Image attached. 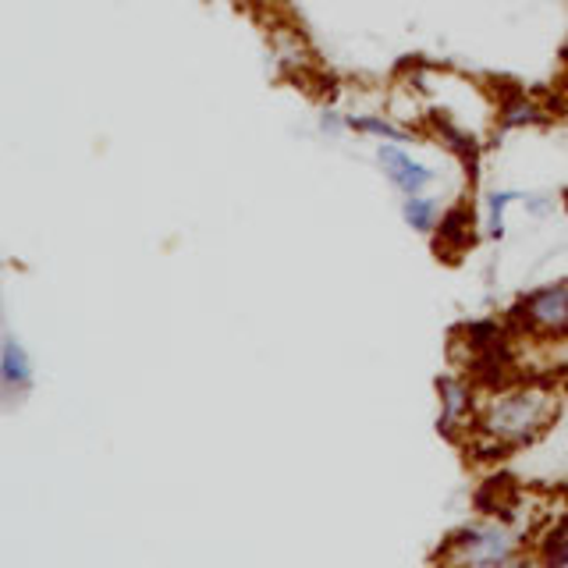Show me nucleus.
Instances as JSON below:
<instances>
[{
    "mask_svg": "<svg viewBox=\"0 0 568 568\" xmlns=\"http://www.w3.org/2000/svg\"><path fill=\"white\" fill-rule=\"evenodd\" d=\"M565 398L547 377H515L501 387L484 390L476 430L462 444L473 462H505L529 452L561 423Z\"/></svg>",
    "mask_w": 568,
    "mask_h": 568,
    "instance_id": "obj_1",
    "label": "nucleus"
},
{
    "mask_svg": "<svg viewBox=\"0 0 568 568\" xmlns=\"http://www.w3.org/2000/svg\"><path fill=\"white\" fill-rule=\"evenodd\" d=\"M529 555V532L497 515L455 526L434 550V568H511Z\"/></svg>",
    "mask_w": 568,
    "mask_h": 568,
    "instance_id": "obj_2",
    "label": "nucleus"
},
{
    "mask_svg": "<svg viewBox=\"0 0 568 568\" xmlns=\"http://www.w3.org/2000/svg\"><path fill=\"white\" fill-rule=\"evenodd\" d=\"M508 324L519 342H540V345L568 342V277L529 288L511 306Z\"/></svg>",
    "mask_w": 568,
    "mask_h": 568,
    "instance_id": "obj_3",
    "label": "nucleus"
},
{
    "mask_svg": "<svg viewBox=\"0 0 568 568\" xmlns=\"http://www.w3.org/2000/svg\"><path fill=\"white\" fill-rule=\"evenodd\" d=\"M479 402H484V387L466 369H452L437 381V430L458 448L476 430Z\"/></svg>",
    "mask_w": 568,
    "mask_h": 568,
    "instance_id": "obj_4",
    "label": "nucleus"
},
{
    "mask_svg": "<svg viewBox=\"0 0 568 568\" xmlns=\"http://www.w3.org/2000/svg\"><path fill=\"white\" fill-rule=\"evenodd\" d=\"M377 168L395 185L402 195H419L437 182V171L430 164H423L413 153H408L405 142H381L377 146Z\"/></svg>",
    "mask_w": 568,
    "mask_h": 568,
    "instance_id": "obj_5",
    "label": "nucleus"
},
{
    "mask_svg": "<svg viewBox=\"0 0 568 568\" xmlns=\"http://www.w3.org/2000/svg\"><path fill=\"white\" fill-rule=\"evenodd\" d=\"M266 47H271V58H274V64H277V71L284 79H306L310 71L316 68L310 40L288 22H277L271 29V40H266Z\"/></svg>",
    "mask_w": 568,
    "mask_h": 568,
    "instance_id": "obj_6",
    "label": "nucleus"
},
{
    "mask_svg": "<svg viewBox=\"0 0 568 568\" xmlns=\"http://www.w3.org/2000/svg\"><path fill=\"white\" fill-rule=\"evenodd\" d=\"M0 387H4L8 398L26 395L32 387V355L14 334H8L4 345H0Z\"/></svg>",
    "mask_w": 568,
    "mask_h": 568,
    "instance_id": "obj_7",
    "label": "nucleus"
},
{
    "mask_svg": "<svg viewBox=\"0 0 568 568\" xmlns=\"http://www.w3.org/2000/svg\"><path fill=\"white\" fill-rule=\"evenodd\" d=\"M532 558H537L544 568H565L568 565V511H558L555 519L537 529Z\"/></svg>",
    "mask_w": 568,
    "mask_h": 568,
    "instance_id": "obj_8",
    "label": "nucleus"
},
{
    "mask_svg": "<svg viewBox=\"0 0 568 568\" xmlns=\"http://www.w3.org/2000/svg\"><path fill=\"white\" fill-rule=\"evenodd\" d=\"M511 203H526V192H519V189H490L484 195V217H479L484 239H490V242H501L505 239Z\"/></svg>",
    "mask_w": 568,
    "mask_h": 568,
    "instance_id": "obj_9",
    "label": "nucleus"
},
{
    "mask_svg": "<svg viewBox=\"0 0 568 568\" xmlns=\"http://www.w3.org/2000/svg\"><path fill=\"white\" fill-rule=\"evenodd\" d=\"M402 217L405 224L416 231V235H437V227L444 221V206L437 203V195L430 192H419V195H405L402 203Z\"/></svg>",
    "mask_w": 568,
    "mask_h": 568,
    "instance_id": "obj_10",
    "label": "nucleus"
},
{
    "mask_svg": "<svg viewBox=\"0 0 568 568\" xmlns=\"http://www.w3.org/2000/svg\"><path fill=\"white\" fill-rule=\"evenodd\" d=\"M345 124L352 132L359 135H369V139H381V142H405V146H413V142H419V135L408 129V124H395L387 121L381 114H345Z\"/></svg>",
    "mask_w": 568,
    "mask_h": 568,
    "instance_id": "obj_11",
    "label": "nucleus"
},
{
    "mask_svg": "<svg viewBox=\"0 0 568 568\" xmlns=\"http://www.w3.org/2000/svg\"><path fill=\"white\" fill-rule=\"evenodd\" d=\"M473 235H476V227H473L469 210L452 206V210H444V221H440V227H437L434 242H437L440 248H455V253H462V248H469Z\"/></svg>",
    "mask_w": 568,
    "mask_h": 568,
    "instance_id": "obj_12",
    "label": "nucleus"
},
{
    "mask_svg": "<svg viewBox=\"0 0 568 568\" xmlns=\"http://www.w3.org/2000/svg\"><path fill=\"white\" fill-rule=\"evenodd\" d=\"M540 118H544V111L532 100L515 97V100H505L501 103V121L511 124V129H519V124H537Z\"/></svg>",
    "mask_w": 568,
    "mask_h": 568,
    "instance_id": "obj_13",
    "label": "nucleus"
},
{
    "mask_svg": "<svg viewBox=\"0 0 568 568\" xmlns=\"http://www.w3.org/2000/svg\"><path fill=\"white\" fill-rule=\"evenodd\" d=\"M550 206H555V203H550L547 195H526V210L529 213H547Z\"/></svg>",
    "mask_w": 568,
    "mask_h": 568,
    "instance_id": "obj_14",
    "label": "nucleus"
},
{
    "mask_svg": "<svg viewBox=\"0 0 568 568\" xmlns=\"http://www.w3.org/2000/svg\"><path fill=\"white\" fill-rule=\"evenodd\" d=\"M248 4H256V8H263V11H277V8L288 4V0H248Z\"/></svg>",
    "mask_w": 568,
    "mask_h": 568,
    "instance_id": "obj_15",
    "label": "nucleus"
},
{
    "mask_svg": "<svg viewBox=\"0 0 568 568\" xmlns=\"http://www.w3.org/2000/svg\"><path fill=\"white\" fill-rule=\"evenodd\" d=\"M511 568H544V565H540L537 558H519V561H515Z\"/></svg>",
    "mask_w": 568,
    "mask_h": 568,
    "instance_id": "obj_16",
    "label": "nucleus"
},
{
    "mask_svg": "<svg viewBox=\"0 0 568 568\" xmlns=\"http://www.w3.org/2000/svg\"><path fill=\"white\" fill-rule=\"evenodd\" d=\"M561 206H565V210H568V189H565V192H561Z\"/></svg>",
    "mask_w": 568,
    "mask_h": 568,
    "instance_id": "obj_17",
    "label": "nucleus"
}]
</instances>
